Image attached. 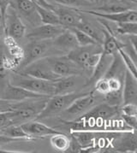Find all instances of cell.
Returning <instances> with one entry per match:
<instances>
[{
    "instance_id": "1f68e13d",
    "label": "cell",
    "mask_w": 137,
    "mask_h": 153,
    "mask_svg": "<svg viewBox=\"0 0 137 153\" xmlns=\"http://www.w3.org/2000/svg\"><path fill=\"white\" fill-rule=\"evenodd\" d=\"M101 54H102V52H96V53H93L89 56L85 62L84 70H90V69L93 70L100 61Z\"/></svg>"
},
{
    "instance_id": "8d00e7d4",
    "label": "cell",
    "mask_w": 137,
    "mask_h": 153,
    "mask_svg": "<svg viewBox=\"0 0 137 153\" xmlns=\"http://www.w3.org/2000/svg\"><path fill=\"white\" fill-rule=\"evenodd\" d=\"M123 121L124 123L129 126L134 130H136V124H137V116H126V115H121Z\"/></svg>"
},
{
    "instance_id": "4316f807",
    "label": "cell",
    "mask_w": 137,
    "mask_h": 153,
    "mask_svg": "<svg viewBox=\"0 0 137 153\" xmlns=\"http://www.w3.org/2000/svg\"><path fill=\"white\" fill-rule=\"evenodd\" d=\"M116 33L120 35H136L137 22H118L116 23Z\"/></svg>"
},
{
    "instance_id": "4fadbf2b",
    "label": "cell",
    "mask_w": 137,
    "mask_h": 153,
    "mask_svg": "<svg viewBox=\"0 0 137 153\" xmlns=\"http://www.w3.org/2000/svg\"><path fill=\"white\" fill-rule=\"evenodd\" d=\"M54 11L58 16L59 24L64 28L75 27L83 18L78 9L55 6Z\"/></svg>"
},
{
    "instance_id": "bcb514c9",
    "label": "cell",
    "mask_w": 137,
    "mask_h": 153,
    "mask_svg": "<svg viewBox=\"0 0 137 153\" xmlns=\"http://www.w3.org/2000/svg\"><path fill=\"white\" fill-rule=\"evenodd\" d=\"M31 1H33V2H34V3H36L37 4V2H36V0H31Z\"/></svg>"
},
{
    "instance_id": "2e32d148",
    "label": "cell",
    "mask_w": 137,
    "mask_h": 153,
    "mask_svg": "<svg viewBox=\"0 0 137 153\" xmlns=\"http://www.w3.org/2000/svg\"><path fill=\"white\" fill-rule=\"evenodd\" d=\"M122 95L124 104H137V77L127 69L123 80Z\"/></svg>"
},
{
    "instance_id": "603a6c76",
    "label": "cell",
    "mask_w": 137,
    "mask_h": 153,
    "mask_svg": "<svg viewBox=\"0 0 137 153\" xmlns=\"http://www.w3.org/2000/svg\"><path fill=\"white\" fill-rule=\"evenodd\" d=\"M0 132L2 134L7 135L9 137H11V138L16 139V140H34L22 129L21 125H10V126L6 127V128L0 129Z\"/></svg>"
},
{
    "instance_id": "ba28073f",
    "label": "cell",
    "mask_w": 137,
    "mask_h": 153,
    "mask_svg": "<svg viewBox=\"0 0 137 153\" xmlns=\"http://www.w3.org/2000/svg\"><path fill=\"white\" fill-rule=\"evenodd\" d=\"M0 98L12 102H22L28 99L50 98V97H46L42 94L31 92L21 86H15L9 81L5 84V86L1 93Z\"/></svg>"
},
{
    "instance_id": "30bf717a",
    "label": "cell",
    "mask_w": 137,
    "mask_h": 153,
    "mask_svg": "<svg viewBox=\"0 0 137 153\" xmlns=\"http://www.w3.org/2000/svg\"><path fill=\"white\" fill-rule=\"evenodd\" d=\"M119 115H120L119 106L111 105L107 103H104L92 107L87 113L81 116V117L106 122L112 120L113 117Z\"/></svg>"
},
{
    "instance_id": "3957f363",
    "label": "cell",
    "mask_w": 137,
    "mask_h": 153,
    "mask_svg": "<svg viewBox=\"0 0 137 153\" xmlns=\"http://www.w3.org/2000/svg\"><path fill=\"white\" fill-rule=\"evenodd\" d=\"M44 59L51 71L60 77L80 75L83 72V69L72 60H70L66 54L46 56L44 57Z\"/></svg>"
},
{
    "instance_id": "f35d334b",
    "label": "cell",
    "mask_w": 137,
    "mask_h": 153,
    "mask_svg": "<svg viewBox=\"0 0 137 153\" xmlns=\"http://www.w3.org/2000/svg\"><path fill=\"white\" fill-rule=\"evenodd\" d=\"M12 4L13 0H0V10L4 16L7 9L10 6H12Z\"/></svg>"
},
{
    "instance_id": "7bdbcfd3",
    "label": "cell",
    "mask_w": 137,
    "mask_h": 153,
    "mask_svg": "<svg viewBox=\"0 0 137 153\" xmlns=\"http://www.w3.org/2000/svg\"><path fill=\"white\" fill-rule=\"evenodd\" d=\"M110 1H111V0H99V2L101 3L102 4H106V3H108V2H110ZM99 2H98V3H99Z\"/></svg>"
},
{
    "instance_id": "44dd1931",
    "label": "cell",
    "mask_w": 137,
    "mask_h": 153,
    "mask_svg": "<svg viewBox=\"0 0 137 153\" xmlns=\"http://www.w3.org/2000/svg\"><path fill=\"white\" fill-rule=\"evenodd\" d=\"M77 75H71L67 77H62L54 82L55 94H63L71 92L70 91L76 86Z\"/></svg>"
},
{
    "instance_id": "ee69618b",
    "label": "cell",
    "mask_w": 137,
    "mask_h": 153,
    "mask_svg": "<svg viewBox=\"0 0 137 153\" xmlns=\"http://www.w3.org/2000/svg\"><path fill=\"white\" fill-rule=\"evenodd\" d=\"M114 1H118V0H114ZM130 2H131L132 4H136V2L137 0H129Z\"/></svg>"
},
{
    "instance_id": "83f0119b",
    "label": "cell",
    "mask_w": 137,
    "mask_h": 153,
    "mask_svg": "<svg viewBox=\"0 0 137 153\" xmlns=\"http://www.w3.org/2000/svg\"><path fill=\"white\" fill-rule=\"evenodd\" d=\"M70 29L74 33L75 39H76V41H77V44H78L79 46H87V45L99 44L96 40H94L92 37L87 35V33H83L82 31L79 30V29H77L75 27H71Z\"/></svg>"
},
{
    "instance_id": "7a4b0ae2",
    "label": "cell",
    "mask_w": 137,
    "mask_h": 153,
    "mask_svg": "<svg viewBox=\"0 0 137 153\" xmlns=\"http://www.w3.org/2000/svg\"><path fill=\"white\" fill-rule=\"evenodd\" d=\"M10 82L15 86L23 87L27 90L42 94L46 97L55 95V86L53 81L41 80L28 75L17 74L12 78V81Z\"/></svg>"
},
{
    "instance_id": "e575fe53",
    "label": "cell",
    "mask_w": 137,
    "mask_h": 153,
    "mask_svg": "<svg viewBox=\"0 0 137 153\" xmlns=\"http://www.w3.org/2000/svg\"><path fill=\"white\" fill-rule=\"evenodd\" d=\"M120 112L126 116H137V105L135 104H124L120 108Z\"/></svg>"
},
{
    "instance_id": "d590c367",
    "label": "cell",
    "mask_w": 137,
    "mask_h": 153,
    "mask_svg": "<svg viewBox=\"0 0 137 153\" xmlns=\"http://www.w3.org/2000/svg\"><path fill=\"white\" fill-rule=\"evenodd\" d=\"M83 149L81 146V145L78 143L75 137L71 135V139L69 140V145L66 152H82Z\"/></svg>"
},
{
    "instance_id": "277c9868",
    "label": "cell",
    "mask_w": 137,
    "mask_h": 153,
    "mask_svg": "<svg viewBox=\"0 0 137 153\" xmlns=\"http://www.w3.org/2000/svg\"><path fill=\"white\" fill-rule=\"evenodd\" d=\"M96 97L94 92H88L85 95L76 98L75 101L59 115L63 121H73L87 113L92 107H94Z\"/></svg>"
},
{
    "instance_id": "f546056e",
    "label": "cell",
    "mask_w": 137,
    "mask_h": 153,
    "mask_svg": "<svg viewBox=\"0 0 137 153\" xmlns=\"http://www.w3.org/2000/svg\"><path fill=\"white\" fill-rule=\"evenodd\" d=\"M105 101L107 104L111 105L119 106L121 103H123V95L122 91L119 92H110L105 95Z\"/></svg>"
},
{
    "instance_id": "484cf974",
    "label": "cell",
    "mask_w": 137,
    "mask_h": 153,
    "mask_svg": "<svg viewBox=\"0 0 137 153\" xmlns=\"http://www.w3.org/2000/svg\"><path fill=\"white\" fill-rule=\"evenodd\" d=\"M48 3L53 2L57 4H59L63 7L72 8V9H78L81 7L90 6L93 3L89 2L88 0H46Z\"/></svg>"
},
{
    "instance_id": "74e56055",
    "label": "cell",
    "mask_w": 137,
    "mask_h": 153,
    "mask_svg": "<svg viewBox=\"0 0 137 153\" xmlns=\"http://www.w3.org/2000/svg\"><path fill=\"white\" fill-rule=\"evenodd\" d=\"M16 102L5 100L0 98V112H4V111H11L14 110V105Z\"/></svg>"
},
{
    "instance_id": "b9f144b4",
    "label": "cell",
    "mask_w": 137,
    "mask_h": 153,
    "mask_svg": "<svg viewBox=\"0 0 137 153\" xmlns=\"http://www.w3.org/2000/svg\"><path fill=\"white\" fill-rule=\"evenodd\" d=\"M36 2H37L38 4L40 5V6L45 7V8H46V9H50V10H54L55 6H53V5H52L51 4H50V3H48L46 0H36Z\"/></svg>"
},
{
    "instance_id": "9a60e30c",
    "label": "cell",
    "mask_w": 137,
    "mask_h": 153,
    "mask_svg": "<svg viewBox=\"0 0 137 153\" xmlns=\"http://www.w3.org/2000/svg\"><path fill=\"white\" fill-rule=\"evenodd\" d=\"M51 44L54 49L59 52L68 53L71 50L78 47L75 34L70 28H65L62 33H60L55 39H51Z\"/></svg>"
},
{
    "instance_id": "cb8c5ba5",
    "label": "cell",
    "mask_w": 137,
    "mask_h": 153,
    "mask_svg": "<svg viewBox=\"0 0 137 153\" xmlns=\"http://www.w3.org/2000/svg\"><path fill=\"white\" fill-rule=\"evenodd\" d=\"M75 28L82 31L83 33H87V35L92 37L94 40H96L97 42L100 45H102L103 42V33H100L99 31L97 30L94 27L93 24H91L89 22H87V20L82 18L80 23L75 27Z\"/></svg>"
},
{
    "instance_id": "d6986e66",
    "label": "cell",
    "mask_w": 137,
    "mask_h": 153,
    "mask_svg": "<svg viewBox=\"0 0 137 153\" xmlns=\"http://www.w3.org/2000/svg\"><path fill=\"white\" fill-rule=\"evenodd\" d=\"M136 4H132L129 0H118V1L108 2L106 4H103L92 10L95 11H99V12L118 13L126 11L129 10H134L136 9Z\"/></svg>"
},
{
    "instance_id": "9c48e42d",
    "label": "cell",
    "mask_w": 137,
    "mask_h": 153,
    "mask_svg": "<svg viewBox=\"0 0 137 153\" xmlns=\"http://www.w3.org/2000/svg\"><path fill=\"white\" fill-rule=\"evenodd\" d=\"M64 29L61 25L39 24L25 35L30 40H51L62 33Z\"/></svg>"
},
{
    "instance_id": "6da1fadb",
    "label": "cell",
    "mask_w": 137,
    "mask_h": 153,
    "mask_svg": "<svg viewBox=\"0 0 137 153\" xmlns=\"http://www.w3.org/2000/svg\"><path fill=\"white\" fill-rule=\"evenodd\" d=\"M87 92H68L63 94H55L51 96L46 100L42 110L39 113L35 120H43L50 117H53L62 113L66 110L76 98L85 95Z\"/></svg>"
},
{
    "instance_id": "7402d4cb",
    "label": "cell",
    "mask_w": 137,
    "mask_h": 153,
    "mask_svg": "<svg viewBox=\"0 0 137 153\" xmlns=\"http://www.w3.org/2000/svg\"><path fill=\"white\" fill-rule=\"evenodd\" d=\"M37 12L40 22L42 24H50V25H60L58 16L56 12L50 9H46L45 7L40 6L37 4L36 6Z\"/></svg>"
},
{
    "instance_id": "f1b7e54d",
    "label": "cell",
    "mask_w": 137,
    "mask_h": 153,
    "mask_svg": "<svg viewBox=\"0 0 137 153\" xmlns=\"http://www.w3.org/2000/svg\"><path fill=\"white\" fill-rule=\"evenodd\" d=\"M118 52L119 56H120V57H121L122 61H123L124 64L126 69H127V70H129V71H130V72L134 76L137 77L136 62L132 59V57L130 56V54H128V53H127V52H126L123 48H120V49H118Z\"/></svg>"
},
{
    "instance_id": "7dc6e473",
    "label": "cell",
    "mask_w": 137,
    "mask_h": 153,
    "mask_svg": "<svg viewBox=\"0 0 137 153\" xmlns=\"http://www.w3.org/2000/svg\"><path fill=\"white\" fill-rule=\"evenodd\" d=\"M95 2H96V3H98V2H99V0H95Z\"/></svg>"
},
{
    "instance_id": "8992f818",
    "label": "cell",
    "mask_w": 137,
    "mask_h": 153,
    "mask_svg": "<svg viewBox=\"0 0 137 153\" xmlns=\"http://www.w3.org/2000/svg\"><path fill=\"white\" fill-rule=\"evenodd\" d=\"M17 74L28 75V76L41 79V80H50L53 82L62 78L51 71V69L44 58L34 62L22 68H20L17 71Z\"/></svg>"
},
{
    "instance_id": "ab89813d",
    "label": "cell",
    "mask_w": 137,
    "mask_h": 153,
    "mask_svg": "<svg viewBox=\"0 0 137 153\" xmlns=\"http://www.w3.org/2000/svg\"><path fill=\"white\" fill-rule=\"evenodd\" d=\"M20 140H16V139H14L11 137H9L7 135L4 134H0V146H4V145H8L10 143H12V142H17Z\"/></svg>"
},
{
    "instance_id": "7c38bea8",
    "label": "cell",
    "mask_w": 137,
    "mask_h": 153,
    "mask_svg": "<svg viewBox=\"0 0 137 153\" xmlns=\"http://www.w3.org/2000/svg\"><path fill=\"white\" fill-rule=\"evenodd\" d=\"M12 6L18 14H21L23 18L28 21V22L34 27L41 24L36 9V3L31 0H13Z\"/></svg>"
},
{
    "instance_id": "e0dca14e",
    "label": "cell",
    "mask_w": 137,
    "mask_h": 153,
    "mask_svg": "<svg viewBox=\"0 0 137 153\" xmlns=\"http://www.w3.org/2000/svg\"><path fill=\"white\" fill-rule=\"evenodd\" d=\"M21 126L32 139L44 138L45 136H51L58 133H61L60 131L57 130L54 128L48 127L47 125L36 122V121H33V122L29 121V122L21 124Z\"/></svg>"
},
{
    "instance_id": "5bb4252c",
    "label": "cell",
    "mask_w": 137,
    "mask_h": 153,
    "mask_svg": "<svg viewBox=\"0 0 137 153\" xmlns=\"http://www.w3.org/2000/svg\"><path fill=\"white\" fill-rule=\"evenodd\" d=\"M96 52H102V45L100 44L87 45V46H78L68 51L66 56L84 70L85 62L88 58V56Z\"/></svg>"
},
{
    "instance_id": "ffe728a7",
    "label": "cell",
    "mask_w": 137,
    "mask_h": 153,
    "mask_svg": "<svg viewBox=\"0 0 137 153\" xmlns=\"http://www.w3.org/2000/svg\"><path fill=\"white\" fill-rule=\"evenodd\" d=\"M17 67L11 57L6 55L4 45H0V80H4L9 71Z\"/></svg>"
},
{
    "instance_id": "52a82bcc",
    "label": "cell",
    "mask_w": 137,
    "mask_h": 153,
    "mask_svg": "<svg viewBox=\"0 0 137 153\" xmlns=\"http://www.w3.org/2000/svg\"><path fill=\"white\" fill-rule=\"evenodd\" d=\"M5 36H9L18 42L26 34V27L19 14L13 6H10L5 13Z\"/></svg>"
},
{
    "instance_id": "836d02e7",
    "label": "cell",
    "mask_w": 137,
    "mask_h": 153,
    "mask_svg": "<svg viewBox=\"0 0 137 153\" xmlns=\"http://www.w3.org/2000/svg\"><path fill=\"white\" fill-rule=\"evenodd\" d=\"M107 79H108V84H109V87H110V92L122 91L124 79H120V78H118V77H110V78H107Z\"/></svg>"
},
{
    "instance_id": "d6a6232c",
    "label": "cell",
    "mask_w": 137,
    "mask_h": 153,
    "mask_svg": "<svg viewBox=\"0 0 137 153\" xmlns=\"http://www.w3.org/2000/svg\"><path fill=\"white\" fill-rule=\"evenodd\" d=\"M10 125H14L12 118V110L0 112V129L6 128Z\"/></svg>"
},
{
    "instance_id": "4dcf8cb0",
    "label": "cell",
    "mask_w": 137,
    "mask_h": 153,
    "mask_svg": "<svg viewBox=\"0 0 137 153\" xmlns=\"http://www.w3.org/2000/svg\"><path fill=\"white\" fill-rule=\"evenodd\" d=\"M95 89L94 91L98 92L100 94L106 95L110 92V87L108 84V79L106 77H103L100 80H98L95 83Z\"/></svg>"
},
{
    "instance_id": "8fae6325",
    "label": "cell",
    "mask_w": 137,
    "mask_h": 153,
    "mask_svg": "<svg viewBox=\"0 0 137 153\" xmlns=\"http://www.w3.org/2000/svg\"><path fill=\"white\" fill-rule=\"evenodd\" d=\"M81 13H87L98 18H102L107 22H112L115 23L118 22H137V11L136 9L129 10L126 11L118 13H104L95 11L93 10H79Z\"/></svg>"
},
{
    "instance_id": "60d3db41",
    "label": "cell",
    "mask_w": 137,
    "mask_h": 153,
    "mask_svg": "<svg viewBox=\"0 0 137 153\" xmlns=\"http://www.w3.org/2000/svg\"><path fill=\"white\" fill-rule=\"evenodd\" d=\"M5 16L2 14L0 10V39H2V36L4 33L5 30Z\"/></svg>"
},
{
    "instance_id": "d4e9b609",
    "label": "cell",
    "mask_w": 137,
    "mask_h": 153,
    "mask_svg": "<svg viewBox=\"0 0 137 153\" xmlns=\"http://www.w3.org/2000/svg\"><path fill=\"white\" fill-rule=\"evenodd\" d=\"M51 144L54 149L59 152H66L69 145V139L62 133L51 135Z\"/></svg>"
},
{
    "instance_id": "ac0fdd59",
    "label": "cell",
    "mask_w": 137,
    "mask_h": 153,
    "mask_svg": "<svg viewBox=\"0 0 137 153\" xmlns=\"http://www.w3.org/2000/svg\"><path fill=\"white\" fill-rule=\"evenodd\" d=\"M112 60H113V55H108V54H105L102 52L100 61L93 69L92 75L86 81L85 86H91L92 84H94L98 80L103 78L106 75V72L108 71L109 68L111 66Z\"/></svg>"
},
{
    "instance_id": "5b68a950",
    "label": "cell",
    "mask_w": 137,
    "mask_h": 153,
    "mask_svg": "<svg viewBox=\"0 0 137 153\" xmlns=\"http://www.w3.org/2000/svg\"><path fill=\"white\" fill-rule=\"evenodd\" d=\"M53 48L51 40H31L23 49L24 56L20 63V68L26 67L34 62L47 56V53Z\"/></svg>"
},
{
    "instance_id": "f6af8a7d",
    "label": "cell",
    "mask_w": 137,
    "mask_h": 153,
    "mask_svg": "<svg viewBox=\"0 0 137 153\" xmlns=\"http://www.w3.org/2000/svg\"><path fill=\"white\" fill-rule=\"evenodd\" d=\"M88 1H89V2H91V3H93V4L95 2V0H88Z\"/></svg>"
}]
</instances>
